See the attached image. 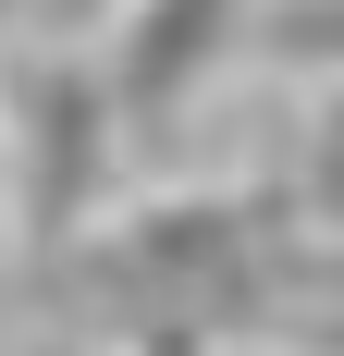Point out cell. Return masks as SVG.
<instances>
[{"mask_svg":"<svg viewBox=\"0 0 344 356\" xmlns=\"http://www.w3.org/2000/svg\"><path fill=\"white\" fill-rule=\"evenodd\" d=\"M308 209H320V221H344V99L320 111V172H308Z\"/></svg>","mask_w":344,"mask_h":356,"instance_id":"4","label":"cell"},{"mask_svg":"<svg viewBox=\"0 0 344 356\" xmlns=\"http://www.w3.org/2000/svg\"><path fill=\"white\" fill-rule=\"evenodd\" d=\"M234 13L246 0H136V13H123V62H111V123H160V111L197 86V62L221 49Z\"/></svg>","mask_w":344,"mask_h":356,"instance_id":"2","label":"cell"},{"mask_svg":"<svg viewBox=\"0 0 344 356\" xmlns=\"http://www.w3.org/2000/svg\"><path fill=\"white\" fill-rule=\"evenodd\" d=\"M271 49H295V62H344V0H295V13H271Z\"/></svg>","mask_w":344,"mask_h":356,"instance_id":"3","label":"cell"},{"mask_svg":"<svg viewBox=\"0 0 344 356\" xmlns=\"http://www.w3.org/2000/svg\"><path fill=\"white\" fill-rule=\"evenodd\" d=\"M0 147H13V221H25V246L62 258V234L86 221L99 160H111V86H99V74H74V62H37L25 86H13Z\"/></svg>","mask_w":344,"mask_h":356,"instance_id":"1","label":"cell"}]
</instances>
